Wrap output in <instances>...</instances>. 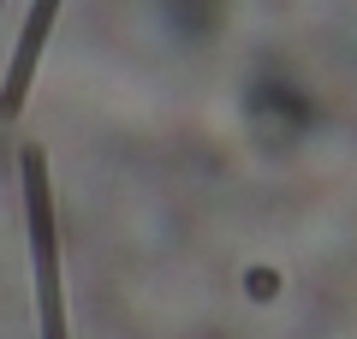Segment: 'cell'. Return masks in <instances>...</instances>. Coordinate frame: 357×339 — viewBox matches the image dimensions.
Here are the masks:
<instances>
[{
  "label": "cell",
  "instance_id": "cell-2",
  "mask_svg": "<svg viewBox=\"0 0 357 339\" xmlns=\"http://www.w3.org/2000/svg\"><path fill=\"white\" fill-rule=\"evenodd\" d=\"M54 13H60V0H36L18 30V48H13V66H6V84H0V119H18L24 113V96L36 84V60L48 48V30H54Z\"/></svg>",
  "mask_w": 357,
  "mask_h": 339
},
{
  "label": "cell",
  "instance_id": "cell-1",
  "mask_svg": "<svg viewBox=\"0 0 357 339\" xmlns=\"http://www.w3.org/2000/svg\"><path fill=\"white\" fill-rule=\"evenodd\" d=\"M24 173V214H30V256H36V310L42 339H72L66 333V292H60V239H54V185H48V155L36 143L18 149Z\"/></svg>",
  "mask_w": 357,
  "mask_h": 339
}]
</instances>
